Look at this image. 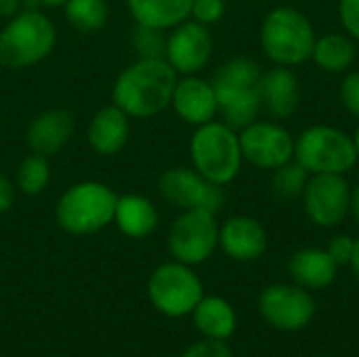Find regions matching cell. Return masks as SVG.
Instances as JSON below:
<instances>
[{"label":"cell","instance_id":"obj_39","mask_svg":"<svg viewBox=\"0 0 359 357\" xmlns=\"http://www.w3.org/2000/svg\"><path fill=\"white\" fill-rule=\"evenodd\" d=\"M353 143H355V149H358V158H359V124H358V128H355V133H353Z\"/></svg>","mask_w":359,"mask_h":357},{"label":"cell","instance_id":"obj_37","mask_svg":"<svg viewBox=\"0 0 359 357\" xmlns=\"http://www.w3.org/2000/svg\"><path fill=\"white\" fill-rule=\"evenodd\" d=\"M349 267L353 269L355 278L359 280V238H355V246H353V257H351V263H349Z\"/></svg>","mask_w":359,"mask_h":357},{"label":"cell","instance_id":"obj_14","mask_svg":"<svg viewBox=\"0 0 359 357\" xmlns=\"http://www.w3.org/2000/svg\"><path fill=\"white\" fill-rule=\"evenodd\" d=\"M212 48L215 44L210 29L194 19H187L172 27L170 36H166L164 59L175 67L177 74L194 76L208 65Z\"/></svg>","mask_w":359,"mask_h":357},{"label":"cell","instance_id":"obj_30","mask_svg":"<svg viewBox=\"0 0 359 357\" xmlns=\"http://www.w3.org/2000/svg\"><path fill=\"white\" fill-rule=\"evenodd\" d=\"M341 103L343 107L359 118V69H349L341 82Z\"/></svg>","mask_w":359,"mask_h":357},{"label":"cell","instance_id":"obj_40","mask_svg":"<svg viewBox=\"0 0 359 357\" xmlns=\"http://www.w3.org/2000/svg\"><path fill=\"white\" fill-rule=\"evenodd\" d=\"M320 357H328V356H320Z\"/></svg>","mask_w":359,"mask_h":357},{"label":"cell","instance_id":"obj_16","mask_svg":"<svg viewBox=\"0 0 359 357\" xmlns=\"http://www.w3.org/2000/svg\"><path fill=\"white\" fill-rule=\"evenodd\" d=\"M170 105L175 114L191 126H202L210 120H217L219 116L215 86L210 80H204L198 74L177 80Z\"/></svg>","mask_w":359,"mask_h":357},{"label":"cell","instance_id":"obj_15","mask_svg":"<svg viewBox=\"0 0 359 357\" xmlns=\"http://www.w3.org/2000/svg\"><path fill=\"white\" fill-rule=\"evenodd\" d=\"M267 244V231L255 217L233 215L223 225H219V246L233 261H257L265 255Z\"/></svg>","mask_w":359,"mask_h":357},{"label":"cell","instance_id":"obj_5","mask_svg":"<svg viewBox=\"0 0 359 357\" xmlns=\"http://www.w3.org/2000/svg\"><path fill=\"white\" fill-rule=\"evenodd\" d=\"M57 42L55 23L36 8H25L8 19L0 32V65L25 69L46 59Z\"/></svg>","mask_w":359,"mask_h":357},{"label":"cell","instance_id":"obj_2","mask_svg":"<svg viewBox=\"0 0 359 357\" xmlns=\"http://www.w3.org/2000/svg\"><path fill=\"white\" fill-rule=\"evenodd\" d=\"M261 80L263 67L250 57H231L215 72L210 82L225 124L240 130L259 118L263 109Z\"/></svg>","mask_w":359,"mask_h":357},{"label":"cell","instance_id":"obj_24","mask_svg":"<svg viewBox=\"0 0 359 357\" xmlns=\"http://www.w3.org/2000/svg\"><path fill=\"white\" fill-rule=\"evenodd\" d=\"M191 314H194V322L198 330L206 339L225 341L236 332V326H238L236 311L221 297H202V301L196 305Z\"/></svg>","mask_w":359,"mask_h":357},{"label":"cell","instance_id":"obj_7","mask_svg":"<svg viewBox=\"0 0 359 357\" xmlns=\"http://www.w3.org/2000/svg\"><path fill=\"white\" fill-rule=\"evenodd\" d=\"M118 196L105 183L82 181L72 185L55 206L59 227L72 236H88L114 221Z\"/></svg>","mask_w":359,"mask_h":357},{"label":"cell","instance_id":"obj_31","mask_svg":"<svg viewBox=\"0 0 359 357\" xmlns=\"http://www.w3.org/2000/svg\"><path fill=\"white\" fill-rule=\"evenodd\" d=\"M337 13H339L343 32L359 42V0H339Z\"/></svg>","mask_w":359,"mask_h":357},{"label":"cell","instance_id":"obj_26","mask_svg":"<svg viewBox=\"0 0 359 357\" xmlns=\"http://www.w3.org/2000/svg\"><path fill=\"white\" fill-rule=\"evenodd\" d=\"M50 181V164L46 156L29 154L17 168V189L25 196H38Z\"/></svg>","mask_w":359,"mask_h":357},{"label":"cell","instance_id":"obj_1","mask_svg":"<svg viewBox=\"0 0 359 357\" xmlns=\"http://www.w3.org/2000/svg\"><path fill=\"white\" fill-rule=\"evenodd\" d=\"M177 80L179 74L164 57H139L116 78L111 103L128 118H154L170 105Z\"/></svg>","mask_w":359,"mask_h":357},{"label":"cell","instance_id":"obj_18","mask_svg":"<svg viewBox=\"0 0 359 357\" xmlns=\"http://www.w3.org/2000/svg\"><path fill=\"white\" fill-rule=\"evenodd\" d=\"M74 135V116L63 107H53L38 114L25 133V141L32 154L55 156L59 154Z\"/></svg>","mask_w":359,"mask_h":357},{"label":"cell","instance_id":"obj_23","mask_svg":"<svg viewBox=\"0 0 359 357\" xmlns=\"http://www.w3.org/2000/svg\"><path fill=\"white\" fill-rule=\"evenodd\" d=\"M355 40L345 32H328L316 38L311 61L326 74H347L355 63Z\"/></svg>","mask_w":359,"mask_h":357},{"label":"cell","instance_id":"obj_38","mask_svg":"<svg viewBox=\"0 0 359 357\" xmlns=\"http://www.w3.org/2000/svg\"><path fill=\"white\" fill-rule=\"evenodd\" d=\"M67 0H38V4H42V6H46V8H59V6H63Z\"/></svg>","mask_w":359,"mask_h":357},{"label":"cell","instance_id":"obj_29","mask_svg":"<svg viewBox=\"0 0 359 357\" xmlns=\"http://www.w3.org/2000/svg\"><path fill=\"white\" fill-rule=\"evenodd\" d=\"M227 6L225 0H194L191 4V19L210 27L215 23H219L225 15Z\"/></svg>","mask_w":359,"mask_h":357},{"label":"cell","instance_id":"obj_3","mask_svg":"<svg viewBox=\"0 0 359 357\" xmlns=\"http://www.w3.org/2000/svg\"><path fill=\"white\" fill-rule=\"evenodd\" d=\"M316 27L311 19L294 6L271 8L259 32L261 48L273 65L297 67L311 59L316 44Z\"/></svg>","mask_w":359,"mask_h":357},{"label":"cell","instance_id":"obj_20","mask_svg":"<svg viewBox=\"0 0 359 357\" xmlns=\"http://www.w3.org/2000/svg\"><path fill=\"white\" fill-rule=\"evenodd\" d=\"M288 274L294 284L305 290H322L328 288L339 274L337 263L330 259L326 248H301L288 261Z\"/></svg>","mask_w":359,"mask_h":357},{"label":"cell","instance_id":"obj_34","mask_svg":"<svg viewBox=\"0 0 359 357\" xmlns=\"http://www.w3.org/2000/svg\"><path fill=\"white\" fill-rule=\"evenodd\" d=\"M15 196H17V191H15V185L0 173V213H6V210H11L13 208V204H15Z\"/></svg>","mask_w":359,"mask_h":357},{"label":"cell","instance_id":"obj_28","mask_svg":"<svg viewBox=\"0 0 359 357\" xmlns=\"http://www.w3.org/2000/svg\"><path fill=\"white\" fill-rule=\"evenodd\" d=\"M133 46L139 53V57H164L166 36L162 29L137 25V32L133 34Z\"/></svg>","mask_w":359,"mask_h":357},{"label":"cell","instance_id":"obj_21","mask_svg":"<svg viewBox=\"0 0 359 357\" xmlns=\"http://www.w3.org/2000/svg\"><path fill=\"white\" fill-rule=\"evenodd\" d=\"M194 0H126L128 13L137 25L154 29H172L191 17Z\"/></svg>","mask_w":359,"mask_h":357},{"label":"cell","instance_id":"obj_25","mask_svg":"<svg viewBox=\"0 0 359 357\" xmlns=\"http://www.w3.org/2000/svg\"><path fill=\"white\" fill-rule=\"evenodd\" d=\"M69 25L82 34H93L105 27L109 8L105 0H67L63 4Z\"/></svg>","mask_w":359,"mask_h":357},{"label":"cell","instance_id":"obj_22","mask_svg":"<svg viewBox=\"0 0 359 357\" xmlns=\"http://www.w3.org/2000/svg\"><path fill=\"white\" fill-rule=\"evenodd\" d=\"M158 221H160L158 210L151 204V200H147L145 196L124 194L118 198L114 223L124 236L135 238V240L147 238L158 227Z\"/></svg>","mask_w":359,"mask_h":357},{"label":"cell","instance_id":"obj_35","mask_svg":"<svg viewBox=\"0 0 359 357\" xmlns=\"http://www.w3.org/2000/svg\"><path fill=\"white\" fill-rule=\"evenodd\" d=\"M19 6H21V0H0V17L11 19L13 15H17Z\"/></svg>","mask_w":359,"mask_h":357},{"label":"cell","instance_id":"obj_4","mask_svg":"<svg viewBox=\"0 0 359 357\" xmlns=\"http://www.w3.org/2000/svg\"><path fill=\"white\" fill-rule=\"evenodd\" d=\"M191 168H196L204 179L225 187L242 170L244 156L240 147V135L236 128L223 120H210L196 126L189 141Z\"/></svg>","mask_w":359,"mask_h":357},{"label":"cell","instance_id":"obj_11","mask_svg":"<svg viewBox=\"0 0 359 357\" xmlns=\"http://www.w3.org/2000/svg\"><path fill=\"white\" fill-rule=\"evenodd\" d=\"M158 191L164 202L179 210H208L219 213L225 202V191L221 185L204 179L196 168L175 166L162 173L158 181Z\"/></svg>","mask_w":359,"mask_h":357},{"label":"cell","instance_id":"obj_9","mask_svg":"<svg viewBox=\"0 0 359 357\" xmlns=\"http://www.w3.org/2000/svg\"><path fill=\"white\" fill-rule=\"evenodd\" d=\"M168 250L175 261L198 265L208 261L219 248L217 215L208 210H183L168 229Z\"/></svg>","mask_w":359,"mask_h":357},{"label":"cell","instance_id":"obj_27","mask_svg":"<svg viewBox=\"0 0 359 357\" xmlns=\"http://www.w3.org/2000/svg\"><path fill=\"white\" fill-rule=\"evenodd\" d=\"M309 173L303 164H299L294 158L276 170H271V191L282 200H294L301 198L305 191V185L309 181Z\"/></svg>","mask_w":359,"mask_h":357},{"label":"cell","instance_id":"obj_10","mask_svg":"<svg viewBox=\"0 0 359 357\" xmlns=\"http://www.w3.org/2000/svg\"><path fill=\"white\" fill-rule=\"evenodd\" d=\"M244 162L261 168L276 170L294 158V135L278 120H255L238 130Z\"/></svg>","mask_w":359,"mask_h":357},{"label":"cell","instance_id":"obj_13","mask_svg":"<svg viewBox=\"0 0 359 357\" xmlns=\"http://www.w3.org/2000/svg\"><path fill=\"white\" fill-rule=\"evenodd\" d=\"M259 311L269 326L282 332H297L313 320L316 301L299 284H271L261 292Z\"/></svg>","mask_w":359,"mask_h":357},{"label":"cell","instance_id":"obj_17","mask_svg":"<svg viewBox=\"0 0 359 357\" xmlns=\"http://www.w3.org/2000/svg\"><path fill=\"white\" fill-rule=\"evenodd\" d=\"M261 101L271 120H286L294 116L301 103V82L294 67L273 65L263 69Z\"/></svg>","mask_w":359,"mask_h":357},{"label":"cell","instance_id":"obj_12","mask_svg":"<svg viewBox=\"0 0 359 357\" xmlns=\"http://www.w3.org/2000/svg\"><path fill=\"white\" fill-rule=\"evenodd\" d=\"M301 200L313 225L332 229L351 213V185L345 175H311Z\"/></svg>","mask_w":359,"mask_h":357},{"label":"cell","instance_id":"obj_6","mask_svg":"<svg viewBox=\"0 0 359 357\" xmlns=\"http://www.w3.org/2000/svg\"><path fill=\"white\" fill-rule=\"evenodd\" d=\"M294 160L309 175H347L359 162L353 135L330 124L307 126L294 137Z\"/></svg>","mask_w":359,"mask_h":357},{"label":"cell","instance_id":"obj_36","mask_svg":"<svg viewBox=\"0 0 359 357\" xmlns=\"http://www.w3.org/2000/svg\"><path fill=\"white\" fill-rule=\"evenodd\" d=\"M351 215L359 223V183L355 187H351Z\"/></svg>","mask_w":359,"mask_h":357},{"label":"cell","instance_id":"obj_32","mask_svg":"<svg viewBox=\"0 0 359 357\" xmlns=\"http://www.w3.org/2000/svg\"><path fill=\"white\" fill-rule=\"evenodd\" d=\"M353 246H355V238L345 236V234H339V236H334V238L328 242L326 252H328L330 259L337 263V267H343V265H349V263H351Z\"/></svg>","mask_w":359,"mask_h":357},{"label":"cell","instance_id":"obj_8","mask_svg":"<svg viewBox=\"0 0 359 357\" xmlns=\"http://www.w3.org/2000/svg\"><path fill=\"white\" fill-rule=\"evenodd\" d=\"M149 299L154 307L168 318H183L196 309L204 297L200 278L185 263H164L160 265L147 284Z\"/></svg>","mask_w":359,"mask_h":357},{"label":"cell","instance_id":"obj_33","mask_svg":"<svg viewBox=\"0 0 359 357\" xmlns=\"http://www.w3.org/2000/svg\"><path fill=\"white\" fill-rule=\"evenodd\" d=\"M181 357H233V353L223 341L206 339V341L191 345Z\"/></svg>","mask_w":359,"mask_h":357},{"label":"cell","instance_id":"obj_19","mask_svg":"<svg viewBox=\"0 0 359 357\" xmlns=\"http://www.w3.org/2000/svg\"><path fill=\"white\" fill-rule=\"evenodd\" d=\"M130 137V118L118 105L101 107L88 122L86 139L95 154L99 156H116Z\"/></svg>","mask_w":359,"mask_h":357}]
</instances>
